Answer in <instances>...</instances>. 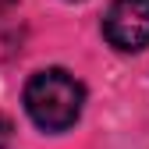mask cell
I'll return each mask as SVG.
<instances>
[{
	"label": "cell",
	"mask_w": 149,
	"mask_h": 149,
	"mask_svg": "<svg viewBox=\"0 0 149 149\" xmlns=\"http://www.w3.org/2000/svg\"><path fill=\"white\" fill-rule=\"evenodd\" d=\"M82 107H85V85L64 68L36 71L25 85V110L32 124L43 132H68L82 117Z\"/></svg>",
	"instance_id": "cell-1"
},
{
	"label": "cell",
	"mask_w": 149,
	"mask_h": 149,
	"mask_svg": "<svg viewBox=\"0 0 149 149\" xmlns=\"http://www.w3.org/2000/svg\"><path fill=\"white\" fill-rule=\"evenodd\" d=\"M107 43L121 53L149 46V0H114L103 18Z\"/></svg>",
	"instance_id": "cell-2"
},
{
	"label": "cell",
	"mask_w": 149,
	"mask_h": 149,
	"mask_svg": "<svg viewBox=\"0 0 149 149\" xmlns=\"http://www.w3.org/2000/svg\"><path fill=\"white\" fill-rule=\"evenodd\" d=\"M11 142H14V124L7 114H0V149H11Z\"/></svg>",
	"instance_id": "cell-3"
},
{
	"label": "cell",
	"mask_w": 149,
	"mask_h": 149,
	"mask_svg": "<svg viewBox=\"0 0 149 149\" xmlns=\"http://www.w3.org/2000/svg\"><path fill=\"white\" fill-rule=\"evenodd\" d=\"M11 4H18V0H0V7H11Z\"/></svg>",
	"instance_id": "cell-4"
}]
</instances>
